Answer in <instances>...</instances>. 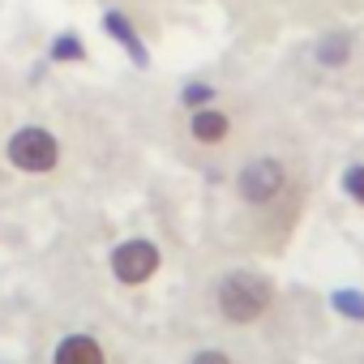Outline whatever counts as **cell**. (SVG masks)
Wrapping results in <instances>:
<instances>
[{"instance_id":"cell-1","label":"cell","mask_w":364,"mask_h":364,"mask_svg":"<svg viewBox=\"0 0 364 364\" xmlns=\"http://www.w3.org/2000/svg\"><path fill=\"white\" fill-rule=\"evenodd\" d=\"M219 309L228 321H257L270 309V283L253 270H236L219 283Z\"/></svg>"},{"instance_id":"cell-2","label":"cell","mask_w":364,"mask_h":364,"mask_svg":"<svg viewBox=\"0 0 364 364\" xmlns=\"http://www.w3.org/2000/svg\"><path fill=\"white\" fill-rule=\"evenodd\" d=\"M5 154H9V163H14L18 171L43 176V171H52V167H56V159H60V141H56L48 129L26 124V129H18V133L9 137Z\"/></svg>"},{"instance_id":"cell-3","label":"cell","mask_w":364,"mask_h":364,"mask_svg":"<svg viewBox=\"0 0 364 364\" xmlns=\"http://www.w3.org/2000/svg\"><path fill=\"white\" fill-rule=\"evenodd\" d=\"M283 185H287V171H283L279 159H253L240 171V198L253 202V206H266L270 198H279Z\"/></svg>"},{"instance_id":"cell-4","label":"cell","mask_w":364,"mask_h":364,"mask_svg":"<svg viewBox=\"0 0 364 364\" xmlns=\"http://www.w3.org/2000/svg\"><path fill=\"white\" fill-rule=\"evenodd\" d=\"M154 270H159V249H154L150 240H124V245L112 253V274H116L120 283H129V287L146 283Z\"/></svg>"},{"instance_id":"cell-5","label":"cell","mask_w":364,"mask_h":364,"mask_svg":"<svg viewBox=\"0 0 364 364\" xmlns=\"http://www.w3.org/2000/svg\"><path fill=\"white\" fill-rule=\"evenodd\" d=\"M189 133H193L202 146H219V141L232 133V120H228L219 107H198L193 120H189Z\"/></svg>"},{"instance_id":"cell-6","label":"cell","mask_w":364,"mask_h":364,"mask_svg":"<svg viewBox=\"0 0 364 364\" xmlns=\"http://www.w3.org/2000/svg\"><path fill=\"white\" fill-rule=\"evenodd\" d=\"M52 364H103V347H99L90 334H69V338L56 347Z\"/></svg>"},{"instance_id":"cell-7","label":"cell","mask_w":364,"mask_h":364,"mask_svg":"<svg viewBox=\"0 0 364 364\" xmlns=\"http://www.w3.org/2000/svg\"><path fill=\"white\" fill-rule=\"evenodd\" d=\"M347 52H351V48H347V39H343V35H330V39H326V48H321V60H326V65H343V60H347Z\"/></svg>"},{"instance_id":"cell-8","label":"cell","mask_w":364,"mask_h":364,"mask_svg":"<svg viewBox=\"0 0 364 364\" xmlns=\"http://www.w3.org/2000/svg\"><path fill=\"white\" fill-rule=\"evenodd\" d=\"M52 56H56V60H82L86 52L77 48V39H73V35H60V39H56V48H52Z\"/></svg>"},{"instance_id":"cell-9","label":"cell","mask_w":364,"mask_h":364,"mask_svg":"<svg viewBox=\"0 0 364 364\" xmlns=\"http://www.w3.org/2000/svg\"><path fill=\"white\" fill-rule=\"evenodd\" d=\"M343 189H347V193L364 206V167H351V171L343 176Z\"/></svg>"},{"instance_id":"cell-10","label":"cell","mask_w":364,"mask_h":364,"mask_svg":"<svg viewBox=\"0 0 364 364\" xmlns=\"http://www.w3.org/2000/svg\"><path fill=\"white\" fill-rule=\"evenodd\" d=\"M193 364H232V360H228L223 351H202V355H198Z\"/></svg>"}]
</instances>
